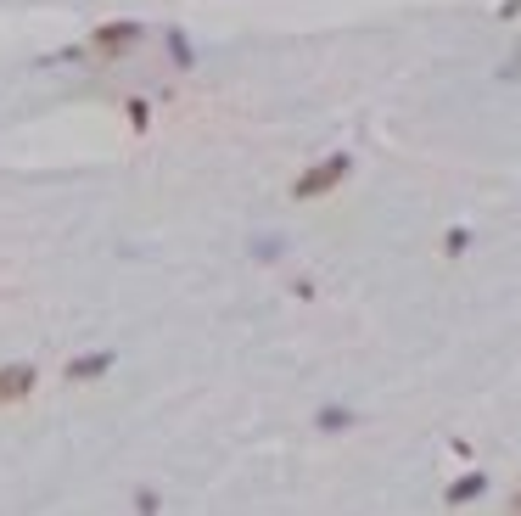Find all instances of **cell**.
Segmentation results:
<instances>
[{"mask_svg":"<svg viewBox=\"0 0 521 516\" xmlns=\"http://www.w3.org/2000/svg\"><path fill=\"white\" fill-rule=\"evenodd\" d=\"M107 365H113L107 354H101V359H73V365H68V382H90V376H101Z\"/></svg>","mask_w":521,"mask_h":516,"instance_id":"obj_3","label":"cell"},{"mask_svg":"<svg viewBox=\"0 0 521 516\" xmlns=\"http://www.w3.org/2000/svg\"><path fill=\"white\" fill-rule=\"evenodd\" d=\"M348 169H353L348 158H325L320 169H309V174H303V180H297L292 191H297L303 202H309V197H325V191H337L342 180H348Z\"/></svg>","mask_w":521,"mask_h":516,"instance_id":"obj_1","label":"cell"},{"mask_svg":"<svg viewBox=\"0 0 521 516\" xmlns=\"http://www.w3.org/2000/svg\"><path fill=\"white\" fill-rule=\"evenodd\" d=\"M34 387H40V371H34V365H0V404L29 399Z\"/></svg>","mask_w":521,"mask_h":516,"instance_id":"obj_2","label":"cell"},{"mask_svg":"<svg viewBox=\"0 0 521 516\" xmlns=\"http://www.w3.org/2000/svg\"><path fill=\"white\" fill-rule=\"evenodd\" d=\"M101 45H107V51H118V45H135V29H129V23H107Z\"/></svg>","mask_w":521,"mask_h":516,"instance_id":"obj_4","label":"cell"}]
</instances>
